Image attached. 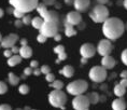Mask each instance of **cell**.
Returning a JSON list of instances; mask_svg holds the SVG:
<instances>
[{"label": "cell", "instance_id": "obj_8", "mask_svg": "<svg viewBox=\"0 0 127 110\" xmlns=\"http://www.w3.org/2000/svg\"><path fill=\"white\" fill-rule=\"evenodd\" d=\"M90 99H88L87 95H78L74 96L73 100H72V107L74 110H87L90 108Z\"/></svg>", "mask_w": 127, "mask_h": 110}, {"label": "cell", "instance_id": "obj_17", "mask_svg": "<svg viewBox=\"0 0 127 110\" xmlns=\"http://www.w3.org/2000/svg\"><path fill=\"white\" fill-rule=\"evenodd\" d=\"M59 73L63 74L65 78H71L74 74V68L71 65H66L62 70H59Z\"/></svg>", "mask_w": 127, "mask_h": 110}, {"label": "cell", "instance_id": "obj_4", "mask_svg": "<svg viewBox=\"0 0 127 110\" xmlns=\"http://www.w3.org/2000/svg\"><path fill=\"white\" fill-rule=\"evenodd\" d=\"M91 20L95 23H104L109 18V9L103 4H97L90 13Z\"/></svg>", "mask_w": 127, "mask_h": 110}, {"label": "cell", "instance_id": "obj_47", "mask_svg": "<svg viewBox=\"0 0 127 110\" xmlns=\"http://www.w3.org/2000/svg\"><path fill=\"white\" fill-rule=\"evenodd\" d=\"M120 84L121 85H123L124 87H127V79H121Z\"/></svg>", "mask_w": 127, "mask_h": 110}, {"label": "cell", "instance_id": "obj_1", "mask_svg": "<svg viewBox=\"0 0 127 110\" xmlns=\"http://www.w3.org/2000/svg\"><path fill=\"white\" fill-rule=\"evenodd\" d=\"M124 31H125V23L117 17H109L102 25L103 36L111 41L121 38Z\"/></svg>", "mask_w": 127, "mask_h": 110}, {"label": "cell", "instance_id": "obj_36", "mask_svg": "<svg viewBox=\"0 0 127 110\" xmlns=\"http://www.w3.org/2000/svg\"><path fill=\"white\" fill-rule=\"evenodd\" d=\"M46 37L45 36H43V35H41L39 34L38 35V37H37V40H38V42H40V43H44V42H46Z\"/></svg>", "mask_w": 127, "mask_h": 110}, {"label": "cell", "instance_id": "obj_23", "mask_svg": "<svg viewBox=\"0 0 127 110\" xmlns=\"http://www.w3.org/2000/svg\"><path fill=\"white\" fill-rule=\"evenodd\" d=\"M87 97H88V99H90V103L93 104V105H96L100 100V96L97 92H91L90 94H87Z\"/></svg>", "mask_w": 127, "mask_h": 110}, {"label": "cell", "instance_id": "obj_49", "mask_svg": "<svg viewBox=\"0 0 127 110\" xmlns=\"http://www.w3.org/2000/svg\"><path fill=\"white\" fill-rule=\"evenodd\" d=\"M85 26H86V24L83 23V22H81V23L78 25V28H79V29H81V30H82V29H84V28H85Z\"/></svg>", "mask_w": 127, "mask_h": 110}, {"label": "cell", "instance_id": "obj_43", "mask_svg": "<svg viewBox=\"0 0 127 110\" xmlns=\"http://www.w3.org/2000/svg\"><path fill=\"white\" fill-rule=\"evenodd\" d=\"M121 79H127V70H123L120 74Z\"/></svg>", "mask_w": 127, "mask_h": 110}, {"label": "cell", "instance_id": "obj_12", "mask_svg": "<svg viewBox=\"0 0 127 110\" xmlns=\"http://www.w3.org/2000/svg\"><path fill=\"white\" fill-rule=\"evenodd\" d=\"M65 18L67 23L73 25V26H78L82 22V15L78 11H70L69 13H67Z\"/></svg>", "mask_w": 127, "mask_h": 110}, {"label": "cell", "instance_id": "obj_41", "mask_svg": "<svg viewBox=\"0 0 127 110\" xmlns=\"http://www.w3.org/2000/svg\"><path fill=\"white\" fill-rule=\"evenodd\" d=\"M38 66H39V63H38L37 61H31L30 62V67L31 68H38Z\"/></svg>", "mask_w": 127, "mask_h": 110}, {"label": "cell", "instance_id": "obj_60", "mask_svg": "<svg viewBox=\"0 0 127 110\" xmlns=\"http://www.w3.org/2000/svg\"><path fill=\"white\" fill-rule=\"evenodd\" d=\"M15 110H23V109H21V108H16V109H15Z\"/></svg>", "mask_w": 127, "mask_h": 110}, {"label": "cell", "instance_id": "obj_27", "mask_svg": "<svg viewBox=\"0 0 127 110\" xmlns=\"http://www.w3.org/2000/svg\"><path fill=\"white\" fill-rule=\"evenodd\" d=\"M18 92H20L22 95H26V94L29 93V86L27 84H22L18 87Z\"/></svg>", "mask_w": 127, "mask_h": 110}, {"label": "cell", "instance_id": "obj_48", "mask_svg": "<svg viewBox=\"0 0 127 110\" xmlns=\"http://www.w3.org/2000/svg\"><path fill=\"white\" fill-rule=\"evenodd\" d=\"M64 1H65V3L68 4V5H73L74 4V0H64Z\"/></svg>", "mask_w": 127, "mask_h": 110}, {"label": "cell", "instance_id": "obj_3", "mask_svg": "<svg viewBox=\"0 0 127 110\" xmlns=\"http://www.w3.org/2000/svg\"><path fill=\"white\" fill-rule=\"evenodd\" d=\"M49 103L55 108L65 110V105L67 103V95L62 90H54L49 94Z\"/></svg>", "mask_w": 127, "mask_h": 110}, {"label": "cell", "instance_id": "obj_24", "mask_svg": "<svg viewBox=\"0 0 127 110\" xmlns=\"http://www.w3.org/2000/svg\"><path fill=\"white\" fill-rule=\"evenodd\" d=\"M8 79H9V83H10L11 85H13V86L17 85L18 82H20V78H18L15 73H13V72H9Z\"/></svg>", "mask_w": 127, "mask_h": 110}, {"label": "cell", "instance_id": "obj_55", "mask_svg": "<svg viewBox=\"0 0 127 110\" xmlns=\"http://www.w3.org/2000/svg\"><path fill=\"white\" fill-rule=\"evenodd\" d=\"M54 5H55V7H56V9H60V8H62V4L58 3V2H56V3L54 4Z\"/></svg>", "mask_w": 127, "mask_h": 110}, {"label": "cell", "instance_id": "obj_9", "mask_svg": "<svg viewBox=\"0 0 127 110\" xmlns=\"http://www.w3.org/2000/svg\"><path fill=\"white\" fill-rule=\"evenodd\" d=\"M113 50V45H112V42L111 40L109 39H101L99 42H98V45H97V52L98 54L103 56H108L110 55V53L112 52Z\"/></svg>", "mask_w": 127, "mask_h": 110}, {"label": "cell", "instance_id": "obj_31", "mask_svg": "<svg viewBox=\"0 0 127 110\" xmlns=\"http://www.w3.org/2000/svg\"><path fill=\"white\" fill-rule=\"evenodd\" d=\"M121 59H122V63L125 66H127V49L123 50V52L121 53Z\"/></svg>", "mask_w": 127, "mask_h": 110}, {"label": "cell", "instance_id": "obj_56", "mask_svg": "<svg viewBox=\"0 0 127 110\" xmlns=\"http://www.w3.org/2000/svg\"><path fill=\"white\" fill-rule=\"evenodd\" d=\"M82 64H86L87 63V58H84V57H82Z\"/></svg>", "mask_w": 127, "mask_h": 110}, {"label": "cell", "instance_id": "obj_51", "mask_svg": "<svg viewBox=\"0 0 127 110\" xmlns=\"http://www.w3.org/2000/svg\"><path fill=\"white\" fill-rule=\"evenodd\" d=\"M54 40H55V41H60V40H62V36H60V34H57L55 37H54Z\"/></svg>", "mask_w": 127, "mask_h": 110}, {"label": "cell", "instance_id": "obj_21", "mask_svg": "<svg viewBox=\"0 0 127 110\" xmlns=\"http://www.w3.org/2000/svg\"><path fill=\"white\" fill-rule=\"evenodd\" d=\"M65 35L67 37H73L77 35V30L73 28V25L67 23V22H65Z\"/></svg>", "mask_w": 127, "mask_h": 110}, {"label": "cell", "instance_id": "obj_2", "mask_svg": "<svg viewBox=\"0 0 127 110\" xmlns=\"http://www.w3.org/2000/svg\"><path fill=\"white\" fill-rule=\"evenodd\" d=\"M11 7L23 13H29L37 9L39 4V0H9Z\"/></svg>", "mask_w": 127, "mask_h": 110}, {"label": "cell", "instance_id": "obj_13", "mask_svg": "<svg viewBox=\"0 0 127 110\" xmlns=\"http://www.w3.org/2000/svg\"><path fill=\"white\" fill-rule=\"evenodd\" d=\"M42 18L44 20V22H54V23L58 24L60 26V21H62L60 20V16H59V14L54 10H49Z\"/></svg>", "mask_w": 127, "mask_h": 110}, {"label": "cell", "instance_id": "obj_25", "mask_svg": "<svg viewBox=\"0 0 127 110\" xmlns=\"http://www.w3.org/2000/svg\"><path fill=\"white\" fill-rule=\"evenodd\" d=\"M36 10L38 11V13L40 14V16H41V17H43L44 15H45L46 12L49 11V10H47V5H45V4L43 3V2H41V3L38 4V7H37Z\"/></svg>", "mask_w": 127, "mask_h": 110}, {"label": "cell", "instance_id": "obj_14", "mask_svg": "<svg viewBox=\"0 0 127 110\" xmlns=\"http://www.w3.org/2000/svg\"><path fill=\"white\" fill-rule=\"evenodd\" d=\"M91 5V0H74V4L73 7L75 9V11L80 12H86L88 10Z\"/></svg>", "mask_w": 127, "mask_h": 110}, {"label": "cell", "instance_id": "obj_57", "mask_svg": "<svg viewBox=\"0 0 127 110\" xmlns=\"http://www.w3.org/2000/svg\"><path fill=\"white\" fill-rule=\"evenodd\" d=\"M100 100H101V102H104V100H106V97H104V96H101V97H100Z\"/></svg>", "mask_w": 127, "mask_h": 110}, {"label": "cell", "instance_id": "obj_37", "mask_svg": "<svg viewBox=\"0 0 127 110\" xmlns=\"http://www.w3.org/2000/svg\"><path fill=\"white\" fill-rule=\"evenodd\" d=\"M12 54H13V52H12L11 49H5V51L3 52V55H4L7 58H10L11 56H13Z\"/></svg>", "mask_w": 127, "mask_h": 110}, {"label": "cell", "instance_id": "obj_46", "mask_svg": "<svg viewBox=\"0 0 127 110\" xmlns=\"http://www.w3.org/2000/svg\"><path fill=\"white\" fill-rule=\"evenodd\" d=\"M96 1L98 2V4H103V5L109 3V0H96Z\"/></svg>", "mask_w": 127, "mask_h": 110}, {"label": "cell", "instance_id": "obj_29", "mask_svg": "<svg viewBox=\"0 0 127 110\" xmlns=\"http://www.w3.org/2000/svg\"><path fill=\"white\" fill-rule=\"evenodd\" d=\"M8 91V85L7 83L3 82V81H0V95H2V94L7 93Z\"/></svg>", "mask_w": 127, "mask_h": 110}, {"label": "cell", "instance_id": "obj_19", "mask_svg": "<svg viewBox=\"0 0 127 110\" xmlns=\"http://www.w3.org/2000/svg\"><path fill=\"white\" fill-rule=\"evenodd\" d=\"M113 93L116 97H123L126 93V87L121 85L120 83H116L115 86H114V89H113Z\"/></svg>", "mask_w": 127, "mask_h": 110}, {"label": "cell", "instance_id": "obj_26", "mask_svg": "<svg viewBox=\"0 0 127 110\" xmlns=\"http://www.w3.org/2000/svg\"><path fill=\"white\" fill-rule=\"evenodd\" d=\"M50 86H52L54 90H62L64 86V83H63V81H60V80H55L54 82L51 83Z\"/></svg>", "mask_w": 127, "mask_h": 110}, {"label": "cell", "instance_id": "obj_30", "mask_svg": "<svg viewBox=\"0 0 127 110\" xmlns=\"http://www.w3.org/2000/svg\"><path fill=\"white\" fill-rule=\"evenodd\" d=\"M13 15H14V17L16 18V20H22V18L25 16V13H23V12H21V11L16 10V9H14Z\"/></svg>", "mask_w": 127, "mask_h": 110}, {"label": "cell", "instance_id": "obj_40", "mask_svg": "<svg viewBox=\"0 0 127 110\" xmlns=\"http://www.w3.org/2000/svg\"><path fill=\"white\" fill-rule=\"evenodd\" d=\"M66 58H67V54H66V52H63V53H60V54H58V59L60 62L65 61Z\"/></svg>", "mask_w": 127, "mask_h": 110}, {"label": "cell", "instance_id": "obj_18", "mask_svg": "<svg viewBox=\"0 0 127 110\" xmlns=\"http://www.w3.org/2000/svg\"><path fill=\"white\" fill-rule=\"evenodd\" d=\"M22 58H29L32 55V49L29 45H25V46H21L20 49V53H18Z\"/></svg>", "mask_w": 127, "mask_h": 110}, {"label": "cell", "instance_id": "obj_38", "mask_svg": "<svg viewBox=\"0 0 127 110\" xmlns=\"http://www.w3.org/2000/svg\"><path fill=\"white\" fill-rule=\"evenodd\" d=\"M42 2L45 5H54L56 3V0H42Z\"/></svg>", "mask_w": 127, "mask_h": 110}, {"label": "cell", "instance_id": "obj_34", "mask_svg": "<svg viewBox=\"0 0 127 110\" xmlns=\"http://www.w3.org/2000/svg\"><path fill=\"white\" fill-rule=\"evenodd\" d=\"M32 73H33V68H31L30 66H29V67H26L24 69V74L26 77L30 76V74H32Z\"/></svg>", "mask_w": 127, "mask_h": 110}, {"label": "cell", "instance_id": "obj_16", "mask_svg": "<svg viewBox=\"0 0 127 110\" xmlns=\"http://www.w3.org/2000/svg\"><path fill=\"white\" fill-rule=\"evenodd\" d=\"M113 110H125L126 109V102L124 100L123 97H117L116 99H114L111 105Z\"/></svg>", "mask_w": 127, "mask_h": 110}, {"label": "cell", "instance_id": "obj_28", "mask_svg": "<svg viewBox=\"0 0 127 110\" xmlns=\"http://www.w3.org/2000/svg\"><path fill=\"white\" fill-rule=\"evenodd\" d=\"M22 21H23V24H24V25H31V22H32V17H31V15L26 14L23 18H22Z\"/></svg>", "mask_w": 127, "mask_h": 110}, {"label": "cell", "instance_id": "obj_59", "mask_svg": "<svg viewBox=\"0 0 127 110\" xmlns=\"http://www.w3.org/2000/svg\"><path fill=\"white\" fill-rule=\"evenodd\" d=\"M125 30H127V22L125 23Z\"/></svg>", "mask_w": 127, "mask_h": 110}, {"label": "cell", "instance_id": "obj_10", "mask_svg": "<svg viewBox=\"0 0 127 110\" xmlns=\"http://www.w3.org/2000/svg\"><path fill=\"white\" fill-rule=\"evenodd\" d=\"M17 40H18V36L16 34H9L8 36L2 38L0 45L3 49H12L15 45V43L17 42Z\"/></svg>", "mask_w": 127, "mask_h": 110}, {"label": "cell", "instance_id": "obj_54", "mask_svg": "<svg viewBox=\"0 0 127 110\" xmlns=\"http://www.w3.org/2000/svg\"><path fill=\"white\" fill-rule=\"evenodd\" d=\"M123 7L127 10V0H124V1H123Z\"/></svg>", "mask_w": 127, "mask_h": 110}, {"label": "cell", "instance_id": "obj_15", "mask_svg": "<svg viewBox=\"0 0 127 110\" xmlns=\"http://www.w3.org/2000/svg\"><path fill=\"white\" fill-rule=\"evenodd\" d=\"M115 65H116L115 58L112 57L111 55L103 56L102 59H101V66L106 69H112V68H114Z\"/></svg>", "mask_w": 127, "mask_h": 110}, {"label": "cell", "instance_id": "obj_7", "mask_svg": "<svg viewBox=\"0 0 127 110\" xmlns=\"http://www.w3.org/2000/svg\"><path fill=\"white\" fill-rule=\"evenodd\" d=\"M60 26L54 22H44L42 27L40 28V34L45 36L46 38H54L59 31Z\"/></svg>", "mask_w": 127, "mask_h": 110}, {"label": "cell", "instance_id": "obj_61", "mask_svg": "<svg viewBox=\"0 0 127 110\" xmlns=\"http://www.w3.org/2000/svg\"><path fill=\"white\" fill-rule=\"evenodd\" d=\"M30 110H37V109H30Z\"/></svg>", "mask_w": 127, "mask_h": 110}, {"label": "cell", "instance_id": "obj_50", "mask_svg": "<svg viewBox=\"0 0 127 110\" xmlns=\"http://www.w3.org/2000/svg\"><path fill=\"white\" fill-rule=\"evenodd\" d=\"M27 43H28V41H27V39H25V38H23V39H21V44H22V46L28 45V44H27Z\"/></svg>", "mask_w": 127, "mask_h": 110}, {"label": "cell", "instance_id": "obj_5", "mask_svg": "<svg viewBox=\"0 0 127 110\" xmlns=\"http://www.w3.org/2000/svg\"><path fill=\"white\" fill-rule=\"evenodd\" d=\"M87 89H88V83L85 80H82V79L72 81V82H70L66 86L67 92L70 95H73V96L82 95V94L86 92Z\"/></svg>", "mask_w": 127, "mask_h": 110}, {"label": "cell", "instance_id": "obj_33", "mask_svg": "<svg viewBox=\"0 0 127 110\" xmlns=\"http://www.w3.org/2000/svg\"><path fill=\"white\" fill-rule=\"evenodd\" d=\"M40 69H41V72L44 73L45 76H46L47 73H50V72H51V68H50V66H47V65H43Z\"/></svg>", "mask_w": 127, "mask_h": 110}, {"label": "cell", "instance_id": "obj_22", "mask_svg": "<svg viewBox=\"0 0 127 110\" xmlns=\"http://www.w3.org/2000/svg\"><path fill=\"white\" fill-rule=\"evenodd\" d=\"M44 23V20L41 16H37L32 18V22H31V26H32L34 29H39L42 27V25Z\"/></svg>", "mask_w": 127, "mask_h": 110}, {"label": "cell", "instance_id": "obj_39", "mask_svg": "<svg viewBox=\"0 0 127 110\" xmlns=\"http://www.w3.org/2000/svg\"><path fill=\"white\" fill-rule=\"evenodd\" d=\"M0 110H12V108L8 104H2V105H0Z\"/></svg>", "mask_w": 127, "mask_h": 110}, {"label": "cell", "instance_id": "obj_32", "mask_svg": "<svg viewBox=\"0 0 127 110\" xmlns=\"http://www.w3.org/2000/svg\"><path fill=\"white\" fill-rule=\"evenodd\" d=\"M54 52L56 53L57 55L60 54V53H63V52H65V46L62 45V44H59V45H57L54 48Z\"/></svg>", "mask_w": 127, "mask_h": 110}, {"label": "cell", "instance_id": "obj_44", "mask_svg": "<svg viewBox=\"0 0 127 110\" xmlns=\"http://www.w3.org/2000/svg\"><path fill=\"white\" fill-rule=\"evenodd\" d=\"M20 49H21V48H18V46L14 45L11 50H12V52H13V54H17V53H20Z\"/></svg>", "mask_w": 127, "mask_h": 110}, {"label": "cell", "instance_id": "obj_45", "mask_svg": "<svg viewBox=\"0 0 127 110\" xmlns=\"http://www.w3.org/2000/svg\"><path fill=\"white\" fill-rule=\"evenodd\" d=\"M41 73H42V72H41L40 68H34L33 69V74H34V76H40Z\"/></svg>", "mask_w": 127, "mask_h": 110}, {"label": "cell", "instance_id": "obj_6", "mask_svg": "<svg viewBox=\"0 0 127 110\" xmlns=\"http://www.w3.org/2000/svg\"><path fill=\"white\" fill-rule=\"evenodd\" d=\"M88 77L93 82L96 83L103 82L108 77L107 69L103 68L102 66H94V67L91 68L90 72H88Z\"/></svg>", "mask_w": 127, "mask_h": 110}, {"label": "cell", "instance_id": "obj_11", "mask_svg": "<svg viewBox=\"0 0 127 110\" xmlns=\"http://www.w3.org/2000/svg\"><path fill=\"white\" fill-rule=\"evenodd\" d=\"M96 51H97V49H95V46L92 44V43H84L80 48V54L82 57H84V58L93 57L95 55V53H96Z\"/></svg>", "mask_w": 127, "mask_h": 110}, {"label": "cell", "instance_id": "obj_42", "mask_svg": "<svg viewBox=\"0 0 127 110\" xmlns=\"http://www.w3.org/2000/svg\"><path fill=\"white\" fill-rule=\"evenodd\" d=\"M14 25H15L16 27L21 28V27H22V25H24V24H23V21H21V20H16V21L14 22Z\"/></svg>", "mask_w": 127, "mask_h": 110}, {"label": "cell", "instance_id": "obj_52", "mask_svg": "<svg viewBox=\"0 0 127 110\" xmlns=\"http://www.w3.org/2000/svg\"><path fill=\"white\" fill-rule=\"evenodd\" d=\"M7 12H8V13H12V14H13V12H14V8H13V7L8 8V9H7Z\"/></svg>", "mask_w": 127, "mask_h": 110}, {"label": "cell", "instance_id": "obj_35", "mask_svg": "<svg viewBox=\"0 0 127 110\" xmlns=\"http://www.w3.org/2000/svg\"><path fill=\"white\" fill-rule=\"evenodd\" d=\"M45 79H46V81L47 82H50V83H52V82H54V81H55L56 79H55V76H54L53 73H47L46 74V77H45Z\"/></svg>", "mask_w": 127, "mask_h": 110}, {"label": "cell", "instance_id": "obj_53", "mask_svg": "<svg viewBox=\"0 0 127 110\" xmlns=\"http://www.w3.org/2000/svg\"><path fill=\"white\" fill-rule=\"evenodd\" d=\"M3 15H4V11L2 10L1 8H0V18H2V17H3Z\"/></svg>", "mask_w": 127, "mask_h": 110}, {"label": "cell", "instance_id": "obj_20", "mask_svg": "<svg viewBox=\"0 0 127 110\" xmlns=\"http://www.w3.org/2000/svg\"><path fill=\"white\" fill-rule=\"evenodd\" d=\"M22 56L20 54H14L13 56H11L10 58H8V65L10 66V67H14V66H16L17 64H21L22 63Z\"/></svg>", "mask_w": 127, "mask_h": 110}, {"label": "cell", "instance_id": "obj_58", "mask_svg": "<svg viewBox=\"0 0 127 110\" xmlns=\"http://www.w3.org/2000/svg\"><path fill=\"white\" fill-rule=\"evenodd\" d=\"M1 41H2V36H1V34H0V43H1Z\"/></svg>", "mask_w": 127, "mask_h": 110}]
</instances>
